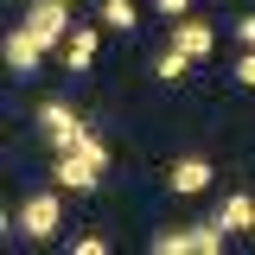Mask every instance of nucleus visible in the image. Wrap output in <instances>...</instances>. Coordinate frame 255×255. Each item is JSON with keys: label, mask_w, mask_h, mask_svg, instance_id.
Listing matches in <instances>:
<instances>
[{"label": "nucleus", "mask_w": 255, "mask_h": 255, "mask_svg": "<svg viewBox=\"0 0 255 255\" xmlns=\"http://www.w3.org/2000/svg\"><path fill=\"white\" fill-rule=\"evenodd\" d=\"M26 32L45 45V51H64V38L77 32V19H70L64 0H26Z\"/></svg>", "instance_id": "f257e3e1"}, {"label": "nucleus", "mask_w": 255, "mask_h": 255, "mask_svg": "<svg viewBox=\"0 0 255 255\" xmlns=\"http://www.w3.org/2000/svg\"><path fill=\"white\" fill-rule=\"evenodd\" d=\"M13 217H19V230H26L32 243H51V236L64 230V198H58V191H32Z\"/></svg>", "instance_id": "f03ea898"}, {"label": "nucleus", "mask_w": 255, "mask_h": 255, "mask_svg": "<svg viewBox=\"0 0 255 255\" xmlns=\"http://www.w3.org/2000/svg\"><path fill=\"white\" fill-rule=\"evenodd\" d=\"M38 128H45V140H51L58 153H70V147H77V134H83L77 109H70V102H58V96H45V102H38Z\"/></svg>", "instance_id": "7ed1b4c3"}, {"label": "nucleus", "mask_w": 255, "mask_h": 255, "mask_svg": "<svg viewBox=\"0 0 255 255\" xmlns=\"http://www.w3.org/2000/svg\"><path fill=\"white\" fill-rule=\"evenodd\" d=\"M51 179H58V191H96V179H102V166H90L83 153H58V166H51Z\"/></svg>", "instance_id": "20e7f679"}, {"label": "nucleus", "mask_w": 255, "mask_h": 255, "mask_svg": "<svg viewBox=\"0 0 255 255\" xmlns=\"http://www.w3.org/2000/svg\"><path fill=\"white\" fill-rule=\"evenodd\" d=\"M211 179H217V172H211V159H172V172H166V185L179 191V198H198V191H211Z\"/></svg>", "instance_id": "39448f33"}, {"label": "nucleus", "mask_w": 255, "mask_h": 255, "mask_svg": "<svg viewBox=\"0 0 255 255\" xmlns=\"http://www.w3.org/2000/svg\"><path fill=\"white\" fill-rule=\"evenodd\" d=\"M172 45H179L185 58H211V45H217V32L204 26L198 13H185V19H172Z\"/></svg>", "instance_id": "423d86ee"}, {"label": "nucleus", "mask_w": 255, "mask_h": 255, "mask_svg": "<svg viewBox=\"0 0 255 255\" xmlns=\"http://www.w3.org/2000/svg\"><path fill=\"white\" fill-rule=\"evenodd\" d=\"M38 64H45V45H38V38H32L26 26H13V32H6V70H19V77H32Z\"/></svg>", "instance_id": "0eeeda50"}, {"label": "nucleus", "mask_w": 255, "mask_h": 255, "mask_svg": "<svg viewBox=\"0 0 255 255\" xmlns=\"http://www.w3.org/2000/svg\"><path fill=\"white\" fill-rule=\"evenodd\" d=\"M96 45H102V32H96V26H77L70 38H64V64H70V70H90V64H96Z\"/></svg>", "instance_id": "6e6552de"}, {"label": "nucleus", "mask_w": 255, "mask_h": 255, "mask_svg": "<svg viewBox=\"0 0 255 255\" xmlns=\"http://www.w3.org/2000/svg\"><path fill=\"white\" fill-rule=\"evenodd\" d=\"M217 223H223V230H249V223H255V198H249V191H230V198L217 204Z\"/></svg>", "instance_id": "1a4fd4ad"}, {"label": "nucleus", "mask_w": 255, "mask_h": 255, "mask_svg": "<svg viewBox=\"0 0 255 255\" xmlns=\"http://www.w3.org/2000/svg\"><path fill=\"white\" fill-rule=\"evenodd\" d=\"M134 19H140V6H134V0H102V26L134 32Z\"/></svg>", "instance_id": "9d476101"}, {"label": "nucleus", "mask_w": 255, "mask_h": 255, "mask_svg": "<svg viewBox=\"0 0 255 255\" xmlns=\"http://www.w3.org/2000/svg\"><path fill=\"white\" fill-rule=\"evenodd\" d=\"M191 64H198V58H185V51L172 45V51H159V64H153V77H159V83H179V77H185Z\"/></svg>", "instance_id": "9b49d317"}, {"label": "nucleus", "mask_w": 255, "mask_h": 255, "mask_svg": "<svg viewBox=\"0 0 255 255\" xmlns=\"http://www.w3.org/2000/svg\"><path fill=\"white\" fill-rule=\"evenodd\" d=\"M223 249V223H191V255H217Z\"/></svg>", "instance_id": "f8f14e48"}, {"label": "nucleus", "mask_w": 255, "mask_h": 255, "mask_svg": "<svg viewBox=\"0 0 255 255\" xmlns=\"http://www.w3.org/2000/svg\"><path fill=\"white\" fill-rule=\"evenodd\" d=\"M70 153H83V159H90V166H109V140H102V134H96V128H83V134H77V147H70Z\"/></svg>", "instance_id": "ddd939ff"}, {"label": "nucleus", "mask_w": 255, "mask_h": 255, "mask_svg": "<svg viewBox=\"0 0 255 255\" xmlns=\"http://www.w3.org/2000/svg\"><path fill=\"white\" fill-rule=\"evenodd\" d=\"M153 255H191V223H185V230H159Z\"/></svg>", "instance_id": "4468645a"}, {"label": "nucleus", "mask_w": 255, "mask_h": 255, "mask_svg": "<svg viewBox=\"0 0 255 255\" xmlns=\"http://www.w3.org/2000/svg\"><path fill=\"white\" fill-rule=\"evenodd\" d=\"M70 255H109V236H70Z\"/></svg>", "instance_id": "2eb2a0df"}, {"label": "nucleus", "mask_w": 255, "mask_h": 255, "mask_svg": "<svg viewBox=\"0 0 255 255\" xmlns=\"http://www.w3.org/2000/svg\"><path fill=\"white\" fill-rule=\"evenodd\" d=\"M230 77H236L243 90H255V51H249V45H243V58H236V70H230Z\"/></svg>", "instance_id": "dca6fc26"}, {"label": "nucleus", "mask_w": 255, "mask_h": 255, "mask_svg": "<svg viewBox=\"0 0 255 255\" xmlns=\"http://www.w3.org/2000/svg\"><path fill=\"white\" fill-rule=\"evenodd\" d=\"M153 6L166 13V19H185V13H191V0H153Z\"/></svg>", "instance_id": "f3484780"}, {"label": "nucleus", "mask_w": 255, "mask_h": 255, "mask_svg": "<svg viewBox=\"0 0 255 255\" xmlns=\"http://www.w3.org/2000/svg\"><path fill=\"white\" fill-rule=\"evenodd\" d=\"M236 38H243V45L255 51V13H243V19H236Z\"/></svg>", "instance_id": "a211bd4d"}, {"label": "nucleus", "mask_w": 255, "mask_h": 255, "mask_svg": "<svg viewBox=\"0 0 255 255\" xmlns=\"http://www.w3.org/2000/svg\"><path fill=\"white\" fill-rule=\"evenodd\" d=\"M64 6H77V0H64Z\"/></svg>", "instance_id": "6ab92c4d"}, {"label": "nucleus", "mask_w": 255, "mask_h": 255, "mask_svg": "<svg viewBox=\"0 0 255 255\" xmlns=\"http://www.w3.org/2000/svg\"><path fill=\"white\" fill-rule=\"evenodd\" d=\"M249 236H255V223H249Z\"/></svg>", "instance_id": "aec40b11"}]
</instances>
